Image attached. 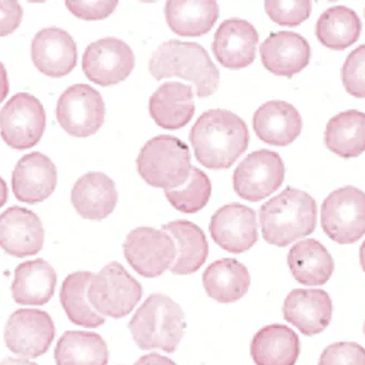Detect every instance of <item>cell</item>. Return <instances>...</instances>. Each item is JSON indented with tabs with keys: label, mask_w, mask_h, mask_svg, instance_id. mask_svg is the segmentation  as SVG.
Masks as SVG:
<instances>
[{
	"label": "cell",
	"mask_w": 365,
	"mask_h": 365,
	"mask_svg": "<svg viewBox=\"0 0 365 365\" xmlns=\"http://www.w3.org/2000/svg\"><path fill=\"white\" fill-rule=\"evenodd\" d=\"M202 284L209 297L229 304L241 300L251 287L247 268L235 258H222L209 264L202 274Z\"/></svg>",
	"instance_id": "26"
},
{
	"label": "cell",
	"mask_w": 365,
	"mask_h": 365,
	"mask_svg": "<svg viewBox=\"0 0 365 365\" xmlns=\"http://www.w3.org/2000/svg\"><path fill=\"white\" fill-rule=\"evenodd\" d=\"M284 161L274 151L250 153L233 174V187L241 198L257 202L276 192L284 180Z\"/></svg>",
	"instance_id": "11"
},
{
	"label": "cell",
	"mask_w": 365,
	"mask_h": 365,
	"mask_svg": "<svg viewBox=\"0 0 365 365\" xmlns=\"http://www.w3.org/2000/svg\"><path fill=\"white\" fill-rule=\"evenodd\" d=\"M364 334H365V323H364Z\"/></svg>",
	"instance_id": "45"
},
{
	"label": "cell",
	"mask_w": 365,
	"mask_h": 365,
	"mask_svg": "<svg viewBox=\"0 0 365 365\" xmlns=\"http://www.w3.org/2000/svg\"><path fill=\"white\" fill-rule=\"evenodd\" d=\"M319 365H365V348L356 342H336L324 350Z\"/></svg>",
	"instance_id": "37"
},
{
	"label": "cell",
	"mask_w": 365,
	"mask_h": 365,
	"mask_svg": "<svg viewBox=\"0 0 365 365\" xmlns=\"http://www.w3.org/2000/svg\"><path fill=\"white\" fill-rule=\"evenodd\" d=\"M258 40L259 36L253 24L232 18L223 21L215 32L213 54L227 68H245L255 61Z\"/></svg>",
	"instance_id": "18"
},
{
	"label": "cell",
	"mask_w": 365,
	"mask_h": 365,
	"mask_svg": "<svg viewBox=\"0 0 365 365\" xmlns=\"http://www.w3.org/2000/svg\"><path fill=\"white\" fill-rule=\"evenodd\" d=\"M264 10L270 19L279 26H297L309 19L312 12V3L307 0H268L264 3Z\"/></svg>",
	"instance_id": "35"
},
{
	"label": "cell",
	"mask_w": 365,
	"mask_h": 365,
	"mask_svg": "<svg viewBox=\"0 0 365 365\" xmlns=\"http://www.w3.org/2000/svg\"><path fill=\"white\" fill-rule=\"evenodd\" d=\"M8 187L5 180L0 178V208L7 202Z\"/></svg>",
	"instance_id": "43"
},
{
	"label": "cell",
	"mask_w": 365,
	"mask_h": 365,
	"mask_svg": "<svg viewBox=\"0 0 365 365\" xmlns=\"http://www.w3.org/2000/svg\"><path fill=\"white\" fill-rule=\"evenodd\" d=\"M92 277L90 272H73L65 279L61 289V303L66 315L76 325L86 328H98L106 323V317L89 301Z\"/></svg>",
	"instance_id": "32"
},
{
	"label": "cell",
	"mask_w": 365,
	"mask_h": 365,
	"mask_svg": "<svg viewBox=\"0 0 365 365\" xmlns=\"http://www.w3.org/2000/svg\"><path fill=\"white\" fill-rule=\"evenodd\" d=\"M325 143L331 153L344 159L365 151V113L351 110L340 113L327 123Z\"/></svg>",
	"instance_id": "30"
},
{
	"label": "cell",
	"mask_w": 365,
	"mask_h": 365,
	"mask_svg": "<svg viewBox=\"0 0 365 365\" xmlns=\"http://www.w3.org/2000/svg\"><path fill=\"white\" fill-rule=\"evenodd\" d=\"M164 194L176 210L196 213L208 204L211 196V182L205 172L192 167L190 178L182 186L164 190Z\"/></svg>",
	"instance_id": "34"
},
{
	"label": "cell",
	"mask_w": 365,
	"mask_h": 365,
	"mask_svg": "<svg viewBox=\"0 0 365 365\" xmlns=\"http://www.w3.org/2000/svg\"><path fill=\"white\" fill-rule=\"evenodd\" d=\"M364 14H365V11H364Z\"/></svg>",
	"instance_id": "46"
},
{
	"label": "cell",
	"mask_w": 365,
	"mask_h": 365,
	"mask_svg": "<svg viewBox=\"0 0 365 365\" xmlns=\"http://www.w3.org/2000/svg\"><path fill=\"white\" fill-rule=\"evenodd\" d=\"M57 274L44 259L22 262L14 272L12 297L18 304L44 305L54 295Z\"/></svg>",
	"instance_id": "27"
},
{
	"label": "cell",
	"mask_w": 365,
	"mask_h": 365,
	"mask_svg": "<svg viewBox=\"0 0 365 365\" xmlns=\"http://www.w3.org/2000/svg\"><path fill=\"white\" fill-rule=\"evenodd\" d=\"M134 365H178L168 356L159 354H149L141 356Z\"/></svg>",
	"instance_id": "40"
},
{
	"label": "cell",
	"mask_w": 365,
	"mask_h": 365,
	"mask_svg": "<svg viewBox=\"0 0 365 365\" xmlns=\"http://www.w3.org/2000/svg\"><path fill=\"white\" fill-rule=\"evenodd\" d=\"M302 126L300 113L288 102H267L254 114L255 134L268 145L278 147L290 145L300 136Z\"/></svg>",
	"instance_id": "22"
},
{
	"label": "cell",
	"mask_w": 365,
	"mask_h": 365,
	"mask_svg": "<svg viewBox=\"0 0 365 365\" xmlns=\"http://www.w3.org/2000/svg\"><path fill=\"white\" fill-rule=\"evenodd\" d=\"M209 231L213 241L225 251L247 252L258 241L255 210L237 202L225 205L213 213Z\"/></svg>",
	"instance_id": "14"
},
{
	"label": "cell",
	"mask_w": 365,
	"mask_h": 365,
	"mask_svg": "<svg viewBox=\"0 0 365 365\" xmlns=\"http://www.w3.org/2000/svg\"><path fill=\"white\" fill-rule=\"evenodd\" d=\"M24 16L21 5L16 1H0V36H7L19 28Z\"/></svg>",
	"instance_id": "39"
},
{
	"label": "cell",
	"mask_w": 365,
	"mask_h": 365,
	"mask_svg": "<svg viewBox=\"0 0 365 365\" xmlns=\"http://www.w3.org/2000/svg\"><path fill=\"white\" fill-rule=\"evenodd\" d=\"M149 71L158 81L178 77L194 83L199 98L212 96L220 83V73L202 45L170 40L160 45L150 58Z\"/></svg>",
	"instance_id": "3"
},
{
	"label": "cell",
	"mask_w": 365,
	"mask_h": 365,
	"mask_svg": "<svg viewBox=\"0 0 365 365\" xmlns=\"http://www.w3.org/2000/svg\"><path fill=\"white\" fill-rule=\"evenodd\" d=\"M134 67L133 49L116 38H101L91 43L82 57V69L88 79L103 87L124 81Z\"/></svg>",
	"instance_id": "12"
},
{
	"label": "cell",
	"mask_w": 365,
	"mask_h": 365,
	"mask_svg": "<svg viewBox=\"0 0 365 365\" xmlns=\"http://www.w3.org/2000/svg\"><path fill=\"white\" fill-rule=\"evenodd\" d=\"M196 159L211 170L229 169L245 153L250 133L235 113L210 110L197 120L190 133Z\"/></svg>",
	"instance_id": "1"
},
{
	"label": "cell",
	"mask_w": 365,
	"mask_h": 365,
	"mask_svg": "<svg viewBox=\"0 0 365 365\" xmlns=\"http://www.w3.org/2000/svg\"><path fill=\"white\" fill-rule=\"evenodd\" d=\"M31 56L41 73L52 78L65 77L77 65V45L63 29H43L33 38Z\"/></svg>",
	"instance_id": "17"
},
{
	"label": "cell",
	"mask_w": 365,
	"mask_h": 365,
	"mask_svg": "<svg viewBox=\"0 0 365 365\" xmlns=\"http://www.w3.org/2000/svg\"><path fill=\"white\" fill-rule=\"evenodd\" d=\"M54 337L52 317L40 309H18L6 324V344L10 351L24 358H38L44 354Z\"/></svg>",
	"instance_id": "13"
},
{
	"label": "cell",
	"mask_w": 365,
	"mask_h": 365,
	"mask_svg": "<svg viewBox=\"0 0 365 365\" xmlns=\"http://www.w3.org/2000/svg\"><path fill=\"white\" fill-rule=\"evenodd\" d=\"M260 57L264 68L270 73L291 78L309 65L311 46L297 33L274 32L260 46Z\"/></svg>",
	"instance_id": "20"
},
{
	"label": "cell",
	"mask_w": 365,
	"mask_h": 365,
	"mask_svg": "<svg viewBox=\"0 0 365 365\" xmlns=\"http://www.w3.org/2000/svg\"><path fill=\"white\" fill-rule=\"evenodd\" d=\"M251 356L256 365H294L300 356V339L288 326H264L252 339Z\"/></svg>",
	"instance_id": "25"
},
{
	"label": "cell",
	"mask_w": 365,
	"mask_h": 365,
	"mask_svg": "<svg viewBox=\"0 0 365 365\" xmlns=\"http://www.w3.org/2000/svg\"><path fill=\"white\" fill-rule=\"evenodd\" d=\"M175 244L176 257L172 274L187 276L198 272L206 262L209 254L206 235L198 225L187 220H176L162 225Z\"/></svg>",
	"instance_id": "24"
},
{
	"label": "cell",
	"mask_w": 365,
	"mask_h": 365,
	"mask_svg": "<svg viewBox=\"0 0 365 365\" xmlns=\"http://www.w3.org/2000/svg\"><path fill=\"white\" fill-rule=\"evenodd\" d=\"M341 77L348 93L356 98H365V44L356 47L346 57Z\"/></svg>",
	"instance_id": "36"
},
{
	"label": "cell",
	"mask_w": 365,
	"mask_h": 365,
	"mask_svg": "<svg viewBox=\"0 0 365 365\" xmlns=\"http://www.w3.org/2000/svg\"><path fill=\"white\" fill-rule=\"evenodd\" d=\"M322 227L338 244H352L365 235V192L354 186L328 195L322 206Z\"/></svg>",
	"instance_id": "7"
},
{
	"label": "cell",
	"mask_w": 365,
	"mask_h": 365,
	"mask_svg": "<svg viewBox=\"0 0 365 365\" xmlns=\"http://www.w3.org/2000/svg\"><path fill=\"white\" fill-rule=\"evenodd\" d=\"M165 18L171 30L178 36H204L213 28L218 20V4L212 0H171L165 6Z\"/></svg>",
	"instance_id": "29"
},
{
	"label": "cell",
	"mask_w": 365,
	"mask_h": 365,
	"mask_svg": "<svg viewBox=\"0 0 365 365\" xmlns=\"http://www.w3.org/2000/svg\"><path fill=\"white\" fill-rule=\"evenodd\" d=\"M118 192L112 178L101 172H89L76 182L71 190L73 208L83 219L101 221L118 205Z\"/></svg>",
	"instance_id": "21"
},
{
	"label": "cell",
	"mask_w": 365,
	"mask_h": 365,
	"mask_svg": "<svg viewBox=\"0 0 365 365\" xmlns=\"http://www.w3.org/2000/svg\"><path fill=\"white\" fill-rule=\"evenodd\" d=\"M44 244V229L33 211L10 207L0 215V247L14 257L38 254Z\"/></svg>",
	"instance_id": "15"
},
{
	"label": "cell",
	"mask_w": 365,
	"mask_h": 365,
	"mask_svg": "<svg viewBox=\"0 0 365 365\" xmlns=\"http://www.w3.org/2000/svg\"><path fill=\"white\" fill-rule=\"evenodd\" d=\"M118 1H66L69 11L83 20H102L113 14Z\"/></svg>",
	"instance_id": "38"
},
{
	"label": "cell",
	"mask_w": 365,
	"mask_h": 365,
	"mask_svg": "<svg viewBox=\"0 0 365 365\" xmlns=\"http://www.w3.org/2000/svg\"><path fill=\"white\" fill-rule=\"evenodd\" d=\"M124 255L131 268L145 278H157L172 267L175 244L163 230L140 227L127 235Z\"/></svg>",
	"instance_id": "9"
},
{
	"label": "cell",
	"mask_w": 365,
	"mask_h": 365,
	"mask_svg": "<svg viewBox=\"0 0 365 365\" xmlns=\"http://www.w3.org/2000/svg\"><path fill=\"white\" fill-rule=\"evenodd\" d=\"M57 169L52 160L41 153L24 155L12 173V190L19 202L38 204L54 192Z\"/></svg>",
	"instance_id": "19"
},
{
	"label": "cell",
	"mask_w": 365,
	"mask_h": 365,
	"mask_svg": "<svg viewBox=\"0 0 365 365\" xmlns=\"http://www.w3.org/2000/svg\"><path fill=\"white\" fill-rule=\"evenodd\" d=\"M9 93V81H8L7 71L5 66L0 63V103L5 101Z\"/></svg>",
	"instance_id": "41"
},
{
	"label": "cell",
	"mask_w": 365,
	"mask_h": 365,
	"mask_svg": "<svg viewBox=\"0 0 365 365\" xmlns=\"http://www.w3.org/2000/svg\"><path fill=\"white\" fill-rule=\"evenodd\" d=\"M108 356L103 338L91 331H66L55 348L57 365H106Z\"/></svg>",
	"instance_id": "31"
},
{
	"label": "cell",
	"mask_w": 365,
	"mask_h": 365,
	"mask_svg": "<svg viewBox=\"0 0 365 365\" xmlns=\"http://www.w3.org/2000/svg\"><path fill=\"white\" fill-rule=\"evenodd\" d=\"M149 112L162 128L176 130L186 126L195 114L192 87L180 82H165L151 96Z\"/></svg>",
	"instance_id": "23"
},
{
	"label": "cell",
	"mask_w": 365,
	"mask_h": 365,
	"mask_svg": "<svg viewBox=\"0 0 365 365\" xmlns=\"http://www.w3.org/2000/svg\"><path fill=\"white\" fill-rule=\"evenodd\" d=\"M360 264L363 272H365V241L363 242L360 248Z\"/></svg>",
	"instance_id": "44"
},
{
	"label": "cell",
	"mask_w": 365,
	"mask_h": 365,
	"mask_svg": "<svg viewBox=\"0 0 365 365\" xmlns=\"http://www.w3.org/2000/svg\"><path fill=\"white\" fill-rule=\"evenodd\" d=\"M362 24L358 14L344 6H335L323 12L317 24V36L324 46L344 51L360 38Z\"/></svg>",
	"instance_id": "33"
},
{
	"label": "cell",
	"mask_w": 365,
	"mask_h": 365,
	"mask_svg": "<svg viewBox=\"0 0 365 365\" xmlns=\"http://www.w3.org/2000/svg\"><path fill=\"white\" fill-rule=\"evenodd\" d=\"M143 287L120 262H112L92 277L89 301L102 317L124 319L143 297Z\"/></svg>",
	"instance_id": "6"
},
{
	"label": "cell",
	"mask_w": 365,
	"mask_h": 365,
	"mask_svg": "<svg viewBox=\"0 0 365 365\" xmlns=\"http://www.w3.org/2000/svg\"><path fill=\"white\" fill-rule=\"evenodd\" d=\"M287 259L295 280L304 286L325 284L335 269L333 257L317 240L307 239L294 244Z\"/></svg>",
	"instance_id": "28"
},
{
	"label": "cell",
	"mask_w": 365,
	"mask_h": 365,
	"mask_svg": "<svg viewBox=\"0 0 365 365\" xmlns=\"http://www.w3.org/2000/svg\"><path fill=\"white\" fill-rule=\"evenodd\" d=\"M128 328L141 350L159 349L173 354L185 334V315L171 297L153 293L137 309Z\"/></svg>",
	"instance_id": "4"
},
{
	"label": "cell",
	"mask_w": 365,
	"mask_h": 365,
	"mask_svg": "<svg viewBox=\"0 0 365 365\" xmlns=\"http://www.w3.org/2000/svg\"><path fill=\"white\" fill-rule=\"evenodd\" d=\"M0 365H38L26 359L8 358L0 362Z\"/></svg>",
	"instance_id": "42"
},
{
	"label": "cell",
	"mask_w": 365,
	"mask_h": 365,
	"mask_svg": "<svg viewBox=\"0 0 365 365\" xmlns=\"http://www.w3.org/2000/svg\"><path fill=\"white\" fill-rule=\"evenodd\" d=\"M259 222L264 241L286 247L313 233L317 223V202L307 192L287 187L262 205Z\"/></svg>",
	"instance_id": "2"
},
{
	"label": "cell",
	"mask_w": 365,
	"mask_h": 365,
	"mask_svg": "<svg viewBox=\"0 0 365 365\" xmlns=\"http://www.w3.org/2000/svg\"><path fill=\"white\" fill-rule=\"evenodd\" d=\"M46 126L43 104L36 96L18 93L0 110V134L9 147L26 150L42 138Z\"/></svg>",
	"instance_id": "8"
},
{
	"label": "cell",
	"mask_w": 365,
	"mask_h": 365,
	"mask_svg": "<svg viewBox=\"0 0 365 365\" xmlns=\"http://www.w3.org/2000/svg\"><path fill=\"white\" fill-rule=\"evenodd\" d=\"M284 317L305 336L323 333L333 317V302L321 289H295L284 300Z\"/></svg>",
	"instance_id": "16"
},
{
	"label": "cell",
	"mask_w": 365,
	"mask_h": 365,
	"mask_svg": "<svg viewBox=\"0 0 365 365\" xmlns=\"http://www.w3.org/2000/svg\"><path fill=\"white\" fill-rule=\"evenodd\" d=\"M57 120L61 128L77 138H86L101 128L106 104L101 94L85 83L71 86L58 98Z\"/></svg>",
	"instance_id": "10"
},
{
	"label": "cell",
	"mask_w": 365,
	"mask_h": 365,
	"mask_svg": "<svg viewBox=\"0 0 365 365\" xmlns=\"http://www.w3.org/2000/svg\"><path fill=\"white\" fill-rule=\"evenodd\" d=\"M190 149L176 137L161 135L145 143L137 158V171L147 184L164 190L180 187L192 171Z\"/></svg>",
	"instance_id": "5"
}]
</instances>
